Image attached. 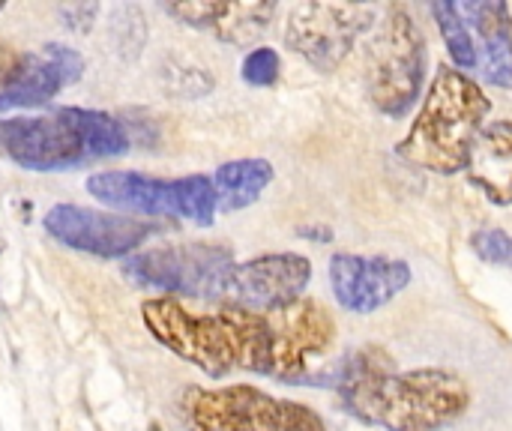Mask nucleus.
<instances>
[{
	"label": "nucleus",
	"instance_id": "16",
	"mask_svg": "<svg viewBox=\"0 0 512 431\" xmlns=\"http://www.w3.org/2000/svg\"><path fill=\"white\" fill-rule=\"evenodd\" d=\"M465 24L474 27L480 42V66L489 84L512 87V15L501 0H480L459 6Z\"/></svg>",
	"mask_w": 512,
	"mask_h": 431
},
{
	"label": "nucleus",
	"instance_id": "20",
	"mask_svg": "<svg viewBox=\"0 0 512 431\" xmlns=\"http://www.w3.org/2000/svg\"><path fill=\"white\" fill-rule=\"evenodd\" d=\"M471 249L480 261L495 267H512V237L501 228H480L471 234Z\"/></svg>",
	"mask_w": 512,
	"mask_h": 431
},
{
	"label": "nucleus",
	"instance_id": "15",
	"mask_svg": "<svg viewBox=\"0 0 512 431\" xmlns=\"http://www.w3.org/2000/svg\"><path fill=\"white\" fill-rule=\"evenodd\" d=\"M465 174L492 204L512 207V120H495L480 129Z\"/></svg>",
	"mask_w": 512,
	"mask_h": 431
},
{
	"label": "nucleus",
	"instance_id": "4",
	"mask_svg": "<svg viewBox=\"0 0 512 431\" xmlns=\"http://www.w3.org/2000/svg\"><path fill=\"white\" fill-rule=\"evenodd\" d=\"M489 111L492 102L471 75L441 66L417 120L399 144V156L432 174H459L465 171L471 144L486 126Z\"/></svg>",
	"mask_w": 512,
	"mask_h": 431
},
{
	"label": "nucleus",
	"instance_id": "19",
	"mask_svg": "<svg viewBox=\"0 0 512 431\" xmlns=\"http://www.w3.org/2000/svg\"><path fill=\"white\" fill-rule=\"evenodd\" d=\"M279 69H282V60H279V51L276 48H252L246 57H243V66H240V75L246 84L252 87H270L279 81Z\"/></svg>",
	"mask_w": 512,
	"mask_h": 431
},
{
	"label": "nucleus",
	"instance_id": "11",
	"mask_svg": "<svg viewBox=\"0 0 512 431\" xmlns=\"http://www.w3.org/2000/svg\"><path fill=\"white\" fill-rule=\"evenodd\" d=\"M42 228L51 240L105 261L132 258V252L159 231V225L147 219L87 210L78 204H54L42 216Z\"/></svg>",
	"mask_w": 512,
	"mask_h": 431
},
{
	"label": "nucleus",
	"instance_id": "14",
	"mask_svg": "<svg viewBox=\"0 0 512 431\" xmlns=\"http://www.w3.org/2000/svg\"><path fill=\"white\" fill-rule=\"evenodd\" d=\"M165 12L195 30L213 33L219 42L246 48L255 45L276 18V3H210V0H183L165 3Z\"/></svg>",
	"mask_w": 512,
	"mask_h": 431
},
{
	"label": "nucleus",
	"instance_id": "1",
	"mask_svg": "<svg viewBox=\"0 0 512 431\" xmlns=\"http://www.w3.org/2000/svg\"><path fill=\"white\" fill-rule=\"evenodd\" d=\"M309 384L336 387L351 417L384 431H444L471 405L462 375L438 366L390 372L387 357L375 360V351H357Z\"/></svg>",
	"mask_w": 512,
	"mask_h": 431
},
{
	"label": "nucleus",
	"instance_id": "17",
	"mask_svg": "<svg viewBox=\"0 0 512 431\" xmlns=\"http://www.w3.org/2000/svg\"><path fill=\"white\" fill-rule=\"evenodd\" d=\"M273 177L276 171L267 159H234V162L219 165L213 174L219 213L252 207L264 195V189L273 183Z\"/></svg>",
	"mask_w": 512,
	"mask_h": 431
},
{
	"label": "nucleus",
	"instance_id": "8",
	"mask_svg": "<svg viewBox=\"0 0 512 431\" xmlns=\"http://www.w3.org/2000/svg\"><path fill=\"white\" fill-rule=\"evenodd\" d=\"M234 255L213 243H183L150 249L126 258L123 273L138 288H159L165 294H189L201 300H225L234 270Z\"/></svg>",
	"mask_w": 512,
	"mask_h": 431
},
{
	"label": "nucleus",
	"instance_id": "7",
	"mask_svg": "<svg viewBox=\"0 0 512 431\" xmlns=\"http://www.w3.org/2000/svg\"><path fill=\"white\" fill-rule=\"evenodd\" d=\"M426 78V36L408 9H387L369 48V99L387 117H405Z\"/></svg>",
	"mask_w": 512,
	"mask_h": 431
},
{
	"label": "nucleus",
	"instance_id": "9",
	"mask_svg": "<svg viewBox=\"0 0 512 431\" xmlns=\"http://www.w3.org/2000/svg\"><path fill=\"white\" fill-rule=\"evenodd\" d=\"M372 21L375 6L363 3H297L285 21V45L312 69L333 72Z\"/></svg>",
	"mask_w": 512,
	"mask_h": 431
},
{
	"label": "nucleus",
	"instance_id": "6",
	"mask_svg": "<svg viewBox=\"0 0 512 431\" xmlns=\"http://www.w3.org/2000/svg\"><path fill=\"white\" fill-rule=\"evenodd\" d=\"M87 192L111 210L150 219H186L198 228H210L219 213L213 177L207 174L159 180L138 171H99L87 177Z\"/></svg>",
	"mask_w": 512,
	"mask_h": 431
},
{
	"label": "nucleus",
	"instance_id": "23",
	"mask_svg": "<svg viewBox=\"0 0 512 431\" xmlns=\"http://www.w3.org/2000/svg\"><path fill=\"white\" fill-rule=\"evenodd\" d=\"M3 6H6V0H0V9H3Z\"/></svg>",
	"mask_w": 512,
	"mask_h": 431
},
{
	"label": "nucleus",
	"instance_id": "21",
	"mask_svg": "<svg viewBox=\"0 0 512 431\" xmlns=\"http://www.w3.org/2000/svg\"><path fill=\"white\" fill-rule=\"evenodd\" d=\"M297 234L309 243H333V228L330 225H321V222H309V225H300Z\"/></svg>",
	"mask_w": 512,
	"mask_h": 431
},
{
	"label": "nucleus",
	"instance_id": "22",
	"mask_svg": "<svg viewBox=\"0 0 512 431\" xmlns=\"http://www.w3.org/2000/svg\"><path fill=\"white\" fill-rule=\"evenodd\" d=\"M0 252H3V234H0Z\"/></svg>",
	"mask_w": 512,
	"mask_h": 431
},
{
	"label": "nucleus",
	"instance_id": "10",
	"mask_svg": "<svg viewBox=\"0 0 512 431\" xmlns=\"http://www.w3.org/2000/svg\"><path fill=\"white\" fill-rule=\"evenodd\" d=\"M270 321V366L267 378L282 384H303L312 375V360L324 357L336 342V321L324 303L300 297L282 309L267 312Z\"/></svg>",
	"mask_w": 512,
	"mask_h": 431
},
{
	"label": "nucleus",
	"instance_id": "2",
	"mask_svg": "<svg viewBox=\"0 0 512 431\" xmlns=\"http://www.w3.org/2000/svg\"><path fill=\"white\" fill-rule=\"evenodd\" d=\"M141 321L159 345L210 378H225L231 372L267 375V312H252L231 303L216 312H192L174 297H150L141 303Z\"/></svg>",
	"mask_w": 512,
	"mask_h": 431
},
{
	"label": "nucleus",
	"instance_id": "5",
	"mask_svg": "<svg viewBox=\"0 0 512 431\" xmlns=\"http://www.w3.org/2000/svg\"><path fill=\"white\" fill-rule=\"evenodd\" d=\"M180 411L189 431H327L309 405L270 396L252 384L189 387Z\"/></svg>",
	"mask_w": 512,
	"mask_h": 431
},
{
	"label": "nucleus",
	"instance_id": "13",
	"mask_svg": "<svg viewBox=\"0 0 512 431\" xmlns=\"http://www.w3.org/2000/svg\"><path fill=\"white\" fill-rule=\"evenodd\" d=\"M411 279L414 273L402 258L354 252H339L330 258L333 297L351 315H372L390 306L411 285Z\"/></svg>",
	"mask_w": 512,
	"mask_h": 431
},
{
	"label": "nucleus",
	"instance_id": "18",
	"mask_svg": "<svg viewBox=\"0 0 512 431\" xmlns=\"http://www.w3.org/2000/svg\"><path fill=\"white\" fill-rule=\"evenodd\" d=\"M438 30H441V39L453 57V63L459 66V72H474L480 66V51H477V42H474V33L468 30L462 12L456 3H432L429 6Z\"/></svg>",
	"mask_w": 512,
	"mask_h": 431
},
{
	"label": "nucleus",
	"instance_id": "12",
	"mask_svg": "<svg viewBox=\"0 0 512 431\" xmlns=\"http://www.w3.org/2000/svg\"><path fill=\"white\" fill-rule=\"evenodd\" d=\"M312 282V264L297 252H270L252 261L234 264L225 303L252 312H273L303 297Z\"/></svg>",
	"mask_w": 512,
	"mask_h": 431
},
{
	"label": "nucleus",
	"instance_id": "3",
	"mask_svg": "<svg viewBox=\"0 0 512 431\" xmlns=\"http://www.w3.org/2000/svg\"><path fill=\"white\" fill-rule=\"evenodd\" d=\"M132 144L123 120L93 108H57L42 117L0 120V156L24 171H72L123 156Z\"/></svg>",
	"mask_w": 512,
	"mask_h": 431
}]
</instances>
